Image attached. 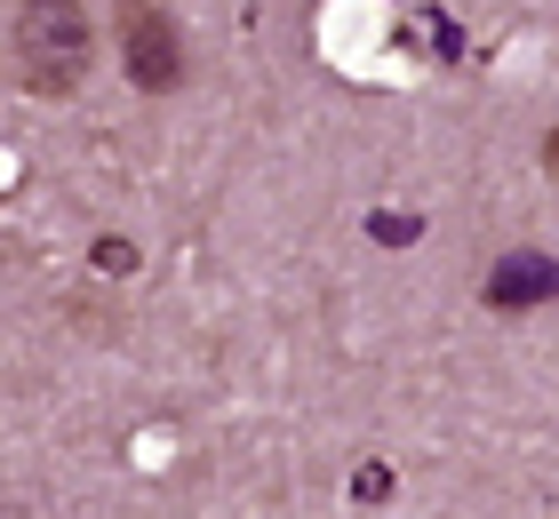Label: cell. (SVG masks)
Here are the masks:
<instances>
[{"label": "cell", "instance_id": "1", "mask_svg": "<svg viewBox=\"0 0 559 519\" xmlns=\"http://www.w3.org/2000/svg\"><path fill=\"white\" fill-rule=\"evenodd\" d=\"M96 57V24L81 0H24L16 9V64L33 96H72Z\"/></svg>", "mask_w": 559, "mask_h": 519}, {"label": "cell", "instance_id": "2", "mask_svg": "<svg viewBox=\"0 0 559 519\" xmlns=\"http://www.w3.org/2000/svg\"><path fill=\"white\" fill-rule=\"evenodd\" d=\"M112 24H120V64H129V81L168 96L185 81V40H176V24L152 9V0H112Z\"/></svg>", "mask_w": 559, "mask_h": 519}, {"label": "cell", "instance_id": "3", "mask_svg": "<svg viewBox=\"0 0 559 519\" xmlns=\"http://www.w3.org/2000/svg\"><path fill=\"white\" fill-rule=\"evenodd\" d=\"M559 296V256H536V248H512L488 264V304L496 311H527V304H551Z\"/></svg>", "mask_w": 559, "mask_h": 519}, {"label": "cell", "instance_id": "4", "mask_svg": "<svg viewBox=\"0 0 559 519\" xmlns=\"http://www.w3.org/2000/svg\"><path fill=\"white\" fill-rule=\"evenodd\" d=\"M96 264H105V272H129L136 248H129V240H96Z\"/></svg>", "mask_w": 559, "mask_h": 519}, {"label": "cell", "instance_id": "5", "mask_svg": "<svg viewBox=\"0 0 559 519\" xmlns=\"http://www.w3.org/2000/svg\"><path fill=\"white\" fill-rule=\"evenodd\" d=\"M360 496H368V504L392 496V472H384V463H368V472H360Z\"/></svg>", "mask_w": 559, "mask_h": 519}, {"label": "cell", "instance_id": "6", "mask_svg": "<svg viewBox=\"0 0 559 519\" xmlns=\"http://www.w3.org/2000/svg\"><path fill=\"white\" fill-rule=\"evenodd\" d=\"M544 168H551V185H559V128L544 137Z\"/></svg>", "mask_w": 559, "mask_h": 519}]
</instances>
